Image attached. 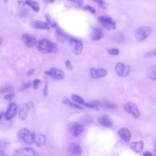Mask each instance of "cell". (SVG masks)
Wrapping results in <instances>:
<instances>
[{
    "label": "cell",
    "instance_id": "6da1fadb",
    "mask_svg": "<svg viewBox=\"0 0 156 156\" xmlns=\"http://www.w3.org/2000/svg\"><path fill=\"white\" fill-rule=\"evenodd\" d=\"M37 48L39 51L44 54L54 53L58 49L55 43L46 39L40 40L37 44Z\"/></svg>",
    "mask_w": 156,
    "mask_h": 156
},
{
    "label": "cell",
    "instance_id": "7a4b0ae2",
    "mask_svg": "<svg viewBox=\"0 0 156 156\" xmlns=\"http://www.w3.org/2000/svg\"><path fill=\"white\" fill-rule=\"evenodd\" d=\"M152 29L148 26H142L138 28L135 32L136 40L141 42L144 40L151 33Z\"/></svg>",
    "mask_w": 156,
    "mask_h": 156
},
{
    "label": "cell",
    "instance_id": "3957f363",
    "mask_svg": "<svg viewBox=\"0 0 156 156\" xmlns=\"http://www.w3.org/2000/svg\"><path fill=\"white\" fill-rule=\"evenodd\" d=\"M98 20L103 27L108 30H115L116 28V23L111 17L101 16L98 17Z\"/></svg>",
    "mask_w": 156,
    "mask_h": 156
},
{
    "label": "cell",
    "instance_id": "277c9868",
    "mask_svg": "<svg viewBox=\"0 0 156 156\" xmlns=\"http://www.w3.org/2000/svg\"><path fill=\"white\" fill-rule=\"evenodd\" d=\"M69 45L74 55H79L81 53L84 46L82 41L71 38L69 40Z\"/></svg>",
    "mask_w": 156,
    "mask_h": 156
},
{
    "label": "cell",
    "instance_id": "5b68a950",
    "mask_svg": "<svg viewBox=\"0 0 156 156\" xmlns=\"http://www.w3.org/2000/svg\"><path fill=\"white\" fill-rule=\"evenodd\" d=\"M18 135L26 143L31 145L34 142L33 134L27 128H23L20 129L18 132Z\"/></svg>",
    "mask_w": 156,
    "mask_h": 156
},
{
    "label": "cell",
    "instance_id": "8992f818",
    "mask_svg": "<svg viewBox=\"0 0 156 156\" xmlns=\"http://www.w3.org/2000/svg\"><path fill=\"white\" fill-rule=\"evenodd\" d=\"M44 73L54 79L59 80L64 79L65 76V73L63 70L55 67L51 68L49 70L45 71Z\"/></svg>",
    "mask_w": 156,
    "mask_h": 156
},
{
    "label": "cell",
    "instance_id": "52a82bcc",
    "mask_svg": "<svg viewBox=\"0 0 156 156\" xmlns=\"http://www.w3.org/2000/svg\"><path fill=\"white\" fill-rule=\"evenodd\" d=\"M115 69L118 75L121 77H125L128 75L130 71V67L128 64L118 63L116 65Z\"/></svg>",
    "mask_w": 156,
    "mask_h": 156
},
{
    "label": "cell",
    "instance_id": "ba28073f",
    "mask_svg": "<svg viewBox=\"0 0 156 156\" xmlns=\"http://www.w3.org/2000/svg\"><path fill=\"white\" fill-rule=\"evenodd\" d=\"M124 110L127 113L133 115L136 118H138L140 115V112L136 104L132 102H129L124 106Z\"/></svg>",
    "mask_w": 156,
    "mask_h": 156
},
{
    "label": "cell",
    "instance_id": "9c48e42d",
    "mask_svg": "<svg viewBox=\"0 0 156 156\" xmlns=\"http://www.w3.org/2000/svg\"><path fill=\"white\" fill-rule=\"evenodd\" d=\"M22 39L24 45L29 48L33 47L37 44L36 38L27 33H25L22 35Z\"/></svg>",
    "mask_w": 156,
    "mask_h": 156
},
{
    "label": "cell",
    "instance_id": "30bf717a",
    "mask_svg": "<svg viewBox=\"0 0 156 156\" xmlns=\"http://www.w3.org/2000/svg\"><path fill=\"white\" fill-rule=\"evenodd\" d=\"M68 149L69 154L73 156L80 155L83 152L81 146L79 144L76 142L70 144L68 146Z\"/></svg>",
    "mask_w": 156,
    "mask_h": 156
},
{
    "label": "cell",
    "instance_id": "8fae6325",
    "mask_svg": "<svg viewBox=\"0 0 156 156\" xmlns=\"http://www.w3.org/2000/svg\"><path fill=\"white\" fill-rule=\"evenodd\" d=\"M84 126L82 124L74 123L70 127V130L72 135L75 137L80 136L83 132Z\"/></svg>",
    "mask_w": 156,
    "mask_h": 156
},
{
    "label": "cell",
    "instance_id": "7c38bea8",
    "mask_svg": "<svg viewBox=\"0 0 156 156\" xmlns=\"http://www.w3.org/2000/svg\"><path fill=\"white\" fill-rule=\"evenodd\" d=\"M17 109L18 106L16 103H11L5 114V119L8 120L14 118L17 114Z\"/></svg>",
    "mask_w": 156,
    "mask_h": 156
},
{
    "label": "cell",
    "instance_id": "4fadbf2b",
    "mask_svg": "<svg viewBox=\"0 0 156 156\" xmlns=\"http://www.w3.org/2000/svg\"><path fill=\"white\" fill-rule=\"evenodd\" d=\"M98 123L103 126L111 127L114 125V122L108 116L103 114L97 118Z\"/></svg>",
    "mask_w": 156,
    "mask_h": 156
},
{
    "label": "cell",
    "instance_id": "5bb4252c",
    "mask_svg": "<svg viewBox=\"0 0 156 156\" xmlns=\"http://www.w3.org/2000/svg\"><path fill=\"white\" fill-rule=\"evenodd\" d=\"M90 73L92 78L95 79H98L106 76L108 72L105 69L91 68L90 69Z\"/></svg>",
    "mask_w": 156,
    "mask_h": 156
},
{
    "label": "cell",
    "instance_id": "9a60e30c",
    "mask_svg": "<svg viewBox=\"0 0 156 156\" xmlns=\"http://www.w3.org/2000/svg\"><path fill=\"white\" fill-rule=\"evenodd\" d=\"M117 134L120 138L126 142H129L131 139V131L126 127H122L117 132Z\"/></svg>",
    "mask_w": 156,
    "mask_h": 156
},
{
    "label": "cell",
    "instance_id": "2e32d148",
    "mask_svg": "<svg viewBox=\"0 0 156 156\" xmlns=\"http://www.w3.org/2000/svg\"><path fill=\"white\" fill-rule=\"evenodd\" d=\"M32 27L34 28L42 30H49L50 27L48 24L43 21L36 20L32 24Z\"/></svg>",
    "mask_w": 156,
    "mask_h": 156
},
{
    "label": "cell",
    "instance_id": "e0dca14e",
    "mask_svg": "<svg viewBox=\"0 0 156 156\" xmlns=\"http://www.w3.org/2000/svg\"><path fill=\"white\" fill-rule=\"evenodd\" d=\"M131 149L136 153H140L143 150L144 143L143 141L134 142L130 145Z\"/></svg>",
    "mask_w": 156,
    "mask_h": 156
},
{
    "label": "cell",
    "instance_id": "ac0fdd59",
    "mask_svg": "<svg viewBox=\"0 0 156 156\" xmlns=\"http://www.w3.org/2000/svg\"><path fill=\"white\" fill-rule=\"evenodd\" d=\"M33 138L34 142L39 147L43 145L45 142V137L43 135L33 134Z\"/></svg>",
    "mask_w": 156,
    "mask_h": 156
},
{
    "label": "cell",
    "instance_id": "d6986e66",
    "mask_svg": "<svg viewBox=\"0 0 156 156\" xmlns=\"http://www.w3.org/2000/svg\"><path fill=\"white\" fill-rule=\"evenodd\" d=\"M29 110H30L26 106L25 104H23L19 110V116L20 118L23 120L27 119Z\"/></svg>",
    "mask_w": 156,
    "mask_h": 156
},
{
    "label": "cell",
    "instance_id": "ffe728a7",
    "mask_svg": "<svg viewBox=\"0 0 156 156\" xmlns=\"http://www.w3.org/2000/svg\"><path fill=\"white\" fill-rule=\"evenodd\" d=\"M62 102L64 105L72 108H76L79 110H83L84 108L71 102L67 96L63 97L62 99Z\"/></svg>",
    "mask_w": 156,
    "mask_h": 156
},
{
    "label": "cell",
    "instance_id": "44dd1931",
    "mask_svg": "<svg viewBox=\"0 0 156 156\" xmlns=\"http://www.w3.org/2000/svg\"><path fill=\"white\" fill-rule=\"evenodd\" d=\"M92 36L95 41L100 40L104 37V34L102 30L99 29L94 28L93 29Z\"/></svg>",
    "mask_w": 156,
    "mask_h": 156
},
{
    "label": "cell",
    "instance_id": "7402d4cb",
    "mask_svg": "<svg viewBox=\"0 0 156 156\" xmlns=\"http://www.w3.org/2000/svg\"><path fill=\"white\" fill-rule=\"evenodd\" d=\"M20 151L25 156H39L33 149L30 148H23Z\"/></svg>",
    "mask_w": 156,
    "mask_h": 156
},
{
    "label": "cell",
    "instance_id": "603a6c76",
    "mask_svg": "<svg viewBox=\"0 0 156 156\" xmlns=\"http://www.w3.org/2000/svg\"><path fill=\"white\" fill-rule=\"evenodd\" d=\"M45 17L48 24H49L51 27L55 28L56 30L60 29L57 22L52 18L50 15L48 14H46L45 15Z\"/></svg>",
    "mask_w": 156,
    "mask_h": 156
},
{
    "label": "cell",
    "instance_id": "cb8c5ba5",
    "mask_svg": "<svg viewBox=\"0 0 156 156\" xmlns=\"http://www.w3.org/2000/svg\"><path fill=\"white\" fill-rule=\"evenodd\" d=\"M26 4L29 6L35 11L39 12L40 9L39 3L37 1H25Z\"/></svg>",
    "mask_w": 156,
    "mask_h": 156
},
{
    "label": "cell",
    "instance_id": "d4e9b609",
    "mask_svg": "<svg viewBox=\"0 0 156 156\" xmlns=\"http://www.w3.org/2000/svg\"><path fill=\"white\" fill-rule=\"evenodd\" d=\"M148 75L151 80L156 81V66H151L148 70Z\"/></svg>",
    "mask_w": 156,
    "mask_h": 156
},
{
    "label": "cell",
    "instance_id": "484cf974",
    "mask_svg": "<svg viewBox=\"0 0 156 156\" xmlns=\"http://www.w3.org/2000/svg\"><path fill=\"white\" fill-rule=\"evenodd\" d=\"M71 98L77 103L83 105L85 102L83 98L82 97L75 94H73L71 95Z\"/></svg>",
    "mask_w": 156,
    "mask_h": 156
},
{
    "label": "cell",
    "instance_id": "4316f807",
    "mask_svg": "<svg viewBox=\"0 0 156 156\" xmlns=\"http://www.w3.org/2000/svg\"><path fill=\"white\" fill-rule=\"evenodd\" d=\"M13 89V88L12 86L8 85H6L1 88V93H4L11 91Z\"/></svg>",
    "mask_w": 156,
    "mask_h": 156
},
{
    "label": "cell",
    "instance_id": "83f0119b",
    "mask_svg": "<svg viewBox=\"0 0 156 156\" xmlns=\"http://www.w3.org/2000/svg\"><path fill=\"white\" fill-rule=\"evenodd\" d=\"M103 105H105V107H107V108L114 110H116L117 108V106L114 104L108 101H105L104 104L102 103V106Z\"/></svg>",
    "mask_w": 156,
    "mask_h": 156
},
{
    "label": "cell",
    "instance_id": "f1b7e54d",
    "mask_svg": "<svg viewBox=\"0 0 156 156\" xmlns=\"http://www.w3.org/2000/svg\"><path fill=\"white\" fill-rule=\"evenodd\" d=\"M83 105L89 108L95 109L97 110H98L97 106L91 102L90 103L85 102Z\"/></svg>",
    "mask_w": 156,
    "mask_h": 156
},
{
    "label": "cell",
    "instance_id": "f546056e",
    "mask_svg": "<svg viewBox=\"0 0 156 156\" xmlns=\"http://www.w3.org/2000/svg\"><path fill=\"white\" fill-rule=\"evenodd\" d=\"M109 54L113 56H117L120 53V51L119 49L115 48H112L108 51Z\"/></svg>",
    "mask_w": 156,
    "mask_h": 156
},
{
    "label": "cell",
    "instance_id": "4dcf8cb0",
    "mask_svg": "<svg viewBox=\"0 0 156 156\" xmlns=\"http://www.w3.org/2000/svg\"><path fill=\"white\" fill-rule=\"evenodd\" d=\"M94 2H97L100 7L103 9H106L108 5V3L103 1H94Z\"/></svg>",
    "mask_w": 156,
    "mask_h": 156
},
{
    "label": "cell",
    "instance_id": "1f68e13d",
    "mask_svg": "<svg viewBox=\"0 0 156 156\" xmlns=\"http://www.w3.org/2000/svg\"><path fill=\"white\" fill-rule=\"evenodd\" d=\"M10 143L5 141L1 142V151H3L5 149H6L8 146L9 145Z\"/></svg>",
    "mask_w": 156,
    "mask_h": 156
},
{
    "label": "cell",
    "instance_id": "d6a6232c",
    "mask_svg": "<svg viewBox=\"0 0 156 156\" xmlns=\"http://www.w3.org/2000/svg\"><path fill=\"white\" fill-rule=\"evenodd\" d=\"M31 84L30 83H24L20 86L19 89L20 91H22L25 89H27L30 87Z\"/></svg>",
    "mask_w": 156,
    "mask_h": 156
},
{
    "label": "cell",
    "instance_id": "836d02e7",
    "mask_svg": "<svg viewBox=\"0 0 156 156\" xmlns=\"http://www.w3.org/2000/svg\"><path fill=\"white\" fill-rule=\"evenodd\" d=\"M84 9L89 11L92 14H95L96 13V10L93 7L90 6H86L84 8Z\"/></svg>",
    "mask_w": 156,
    "mask_h": 156
},
{
    "label": "cell",
    "instance_id": "e575fe53",
    "mask_svg": "<svg viewBox=\"0 0 156 156\" xmlns=\"http://www.w3.org/2000/svg\"><path fill=\"white\" fill-rule=\"evenodd\" d=\"M72 2L76 5V6L79 8H81L84 4V2L82 1H72Z\"/></svg>",
    "mask_w": 156,
    "mask_h": 156
},
{
    "label": "cell",
    "instance_id": "d590c367",
    "mask_svg": "<svg viewBox=\"0 0 156 156\" xmlns=\"http://www.w3.org/2000/svg\"><path fill=\"white\" fill-rule=\"evenodd\" d=\"M43 94L44 96L47 97L48 94V85L47 83H45L43 90Z\"/></svg>",
    "mask_w": 156,
    "mask_h": 156
},
{
    "label": "cell",
    "instance_id": "8d00e7d4",
    "mask_svg": "<svg viewBox=\"0 0 156 156\" xmlns=\"http://www.w3.org/2000/svg\"><path fill=\"white\" fill-rule=\"evenodd\" d=\"M14 96V93L8 94L5 96L4 98L7 101H10L13 99Z\"/></svg>",
    "mask_w": 156,
    "mask_h": 156
},
{
    "label": "cell",
    "instance_id": "74e56055",
    "mask_svg": "<svg viewBox=\"0 0 156 156\" xmlns=\"http://www.w3.org/2000/svg\"><path fill=\"white\" fill-rule=\"evenodd\" d=\"M146 57H150L156 56V49L148 52L145 55Z\"/></svg>",
    "mask_w": 156,
    "mask_h": 156
},
{
    "label": "cell",
    "instance_id": "f35d334b",
    "mask_svg": "<svg viewBox=\"0 0 156 156\" xmlns=\"http://www.w3.org/2000/svg\"><path fill=\"white\" fill-rule=\"evenodd\" d=\"M65 65L67 68L70 70H72L73 69V67L71 63L69 60H67L65 62Z\"/></svg>",
    "mask_w": 156,
    "mask_h": 156
},
{
    "label": "cell",
    "instance_id": "ab89813d",
    "mask_svg": "<svg viewBox=\"0 0 156 156\" xmlns=\"http://www.w3.org/2000/svg\"><path fill=\"white\" fill-rule=\"evenodd\" d=\"M41 83V81L39 79H36L33 82V88L34 89L36 90L38 89L39 86Z\"/></svg>",
    "mask_w": 156,
    "mask_h": 156
},
{
    "label": "cell",
    "instance_id": "60d3db41",
    "mask_svg": "<svg viewBox=\"0 0 156 156\" xmlns=\"http://www.w3.org/2000/svg\"><path fill=\"white\" fill-rule=\"evenodd\" d=\"M25 105L30 110L33 109L34 107V105L33 102L30 101H29L25 103Z\"/></svg>",
    "mask_w": 156,
    "mask_h": 156
},
{
    "label": "cell",
    "instance_id": "b9f144b4",
    "mask_svg": "<svg viewBox=\"0 0 156 156\" xmlns=\"http://www.w3.org/2000/svg\"><path fill=\"white\" fill-rule=\"evenodd\" d=\"M35 71V69H32L29 70L26 73V75L27 76H30L32 75L34 72Z\"/></svg>",
    "mask_w": 156,
    "mask_h": 156
},
{
    "label": "cell",
    "instance_id": "7bdbcfd3",
    "mask_svg": "<svg viewBox=\"0 0 156 156\" xmlns=\"http://www.w3.org/2000/svg\"><path fill=\"white\" fill-rule=\"evenodd\" d=\"M143 155L145 156H156L152 153L150 152H146L143 153Z\"/></svg>",
    "mask_w": 156,
    "mask_h": 156
},
{
    "label": "cell",
    "instance_id": "ee69618b",
    "mask_svg": "<svg viewBox=\"0 0 156 156\" xmlns=\"http://www.w3.org/2000/svg\"><path fill=\"white\" fill-rule=\"evenodd\" d=\"M44 2L47 4H49L54 3L55 2V1H51H51H48V0H47V1H45Z\"/></svg>",
    "mask_w": 156,
    "mask_h": 156
},
{
    "label": "cell",
    "instance_id": "f6af8a7d",
    "mask_svg": "<svg viewBox=\"0 0 156 156\" xmlns=\"http://www.w3.org/2000/svg\"><path fill=\"white\" fill-rule=\"evenodd\" d=\"M1 156H8L7 154H5L4 152L1 151Z\"/></svg>",
    "mask_w": 156,
    "mask_h": 156
},
{
    "label": "cell",
    "instance_id": "bcb514c9",
    "mask_svg": "<svg viewBox=\"0 0 156 156\" xmlns=\"http://www.w3.org/2000/svg\"><path fill=\"white\" fill-rule=\"evenodd\" d=\"M3 112H1V120L2 119V117H3Z\"/></svg>",
    "mask_w": 156,
    "mask_h": 156
},
{
    "label": "cell",
    "instance_id": "7dc6e473",
    "mask_svg": "<svg viewBox=\"0 0 156 156\" xmlns=\"http://www.w3.org/2000/svg\"><path fill=\"white\" fill-rule=\"evenodd\" d=\"M2 39L1 37V39H0V44H1V45L2 44Z\"/></svg>",
    "mask_w": 156,
    "mask_h": 156
},
{
    "label": "cell",
    "instance_id": "c3c4849f",
    "mask_svg": "<svg viewBox=\"0 0 156 156\" xmlns=\"http://www.w3.org/2000/svg\"><path fill=\"white\" fill-rule=\"evenodd\" d=\"M4 1L5 3H6V2H7V1H6V0H5V1Z\"/></svg>",
    "mask_w": 156,
    "mask_h": 156
},
{
    "label": "cell",
    "instance_id": "681fc988",
    "mask_svg": "<svg viewBox=\"0 0 156 156\" xmlns=\"http://www.w3.org/2000/svg\"><path fill=\"white\" fill-rule=\"evenodd\" d=\"M155 150H156V146H155Z\"/></svg>",
    "mask_w": 156,
    "mask_h": 156
}]
</instances>
